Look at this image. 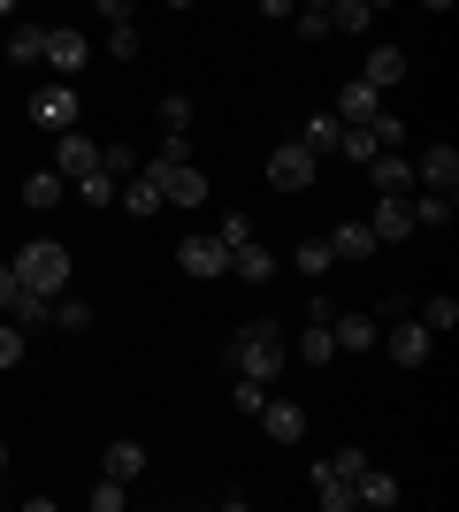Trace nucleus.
Masks as SVG:
<instances>
[{"label":"nucleus","mask_w":459,"mask_h":512,"mask_svg":"<svg viewBox=\"0 0 459 512\" xmlns=\"http://www.w3.org/2000/svg\"><path fill=\"white\" fill-rule=\"evenodd\" d=\"M230 367H238V375H261V383H276V375L291 367L284 329H276V321H245L238 337H230Z\"/></svg>","instance_id":"f257e3e1"},{"label":"nucleus","mask_w":459,"mask_h":512,"mask_svg":"<svg viewBox=\"0 0 459 512\" xmlns=\"http://www.w3.org/2000/svg\"><path fill=\"white\" fill-rule=\"evenodd\" d=\"M8 268H16V283H31V291H46V299L69 291V245L62 237H23Z\"/></svg>","instance_id":"f03ea898"},{"label":"nucleus","mask_w":459,"mask_h":512,"mask_svg":"<svg viewBox=\"0 0 459 512\" xmlns=\"http://www.w3.org/2000/svg\"><path fill=\"white\" fill-rule=\"evenodd\" d=\"M146 176L161 184V207H199V199L215 192V184L199 176V161H161V153H153V161H146Z\"/></svg>","instance_id":"7ed1b4c3"},{"label":"nucleus","mask_w":459,"mask_h":512,"mask_svg":"<svg viewBox=\"0 0 459 512\" xmlns=\"http://www.w3.org/2000/svg\"><path fill=\"white\" fill-rule=\"evenodd\" d=\"M314 176H322V161H314V153H306L299 138H284V146L268 153V184H276V192H306Z\"/></svg>","instance_id":"20e7f679"},{"label":"nucleus","mask_w":459,"mask_h":512,"mask_svg":"<svg viewBox=\"0 0 459 512\" xmlns=\"http://www.w3.org/2000/svg\"><path fill=\"white\" fill-rule=\"evenodd\" d=\"M176 268L192 283H215V276H230V245H222V237H184V245H176Z\"/></svg>","instance_id":"39448f33"},{"label":"nucleus","mask_w":459,"mask_h":512,"mask_svg":"<svg viewBox=\"0 0 459 512\" xmlns=\"http://www.w3.org/2000/svg\"><path fill=\"white\" fill-rule=\"evenodd\" d=\"M383 344H391L398 367H429V352H437V337H429L414 314H391V337H383Z\"/></svg>","instance_id":"423d86ee"},{"label":"nucleus","mask_w":459,"mask_h":512,"mask_svg":"<svg viewBox=\"0 0 459 512\" xmlns=\"http://www.w3.org/2000/svg\"><path fill=\"white\" fill-rule=\"evenodd\" d=\"M85 62H92V39H85V31H62V23H46V69H54V77H77Z\"/></svg>","instance_id":"0eeeda50"},{"label":"nucleus","mask_w":459,"mask_h":512,"mask_svg":"<svg viewBox=\"0 0 459 512\" xmlns=\"http://www.w3.org/2000/svg\"><path fill=\"white\" fill-rule=\"evenodd\" d=\"M31 115H39L46 130H77V85H69V77L62 85H39L31 92Z\"/></svg>","instance_id":"6e6552de"},{"label":"nucleus","mask_w":459,"mask_h":512,"mask_svg":"<svg viewBox=\"0 0 459 512\" xmlns=\"http://www.w3.org/2000/svg\"><path fill=\"white\" fill-rule=\"evenodd\" d=\"M368 230H375V245H398V237H414V207H406L398 192H375Z\"/></svg>","instance_id":"1a4fd4ad"},{"label":"nucleus","mask_w":459,"mask_h":512,"mask_svg":"<svg viewBox=\"0 0 459 512\" xmlns=\"http://www.w3.org/2000/svg\"><path fill=\"white\" fill-rule=\"evenodd\" d=\"M54 169H62L69 184H77L85 169H100V146H92L85 130H54Z\"/></svg>","instance_id":"9d476101"},{"label":"nucleus","mask_w":459,"mask_h":512,"mask_svg":"<svg viewBox=\"0 0 459 512\" xmlns=\"http://www.w3.org/2000/svg\"><path fill=\"white\" fill-rule=\"evenodd\" d=\"M329 337H337V352H375V314L345 306V314H329Z\"/></svg>","instance_id":"9b49d317"},{"label":"nucleus","mask_w":459,"mask_h":512,"mask_svg":"<svg viewBox=\"0 0 459 512\" xmlns=\"http://www.w3.org/2000/svg\"><path fill=\"white\" fill-rule=\"evenodd\" d=\"M398 77H406V46H368V54H360V85L391 92Z\"/></svg>","instance_id":"f8f14e48"},{"label":"nucleus","mask_w":459,"mask_h":512,"mask_svg":"<svg viewBox=\"0 0 459 512\" xmlns=\"http://www.w3.org/2000/svg\"><path fill=\"white\" fill-rule=\"evenodd\" d=\"M398 497H406V490H398V474H383V467H360V474H352V505H375V512H391Z\"/></svg>","instance_id":"ddd939ff"},{"label":"nucleus","mask_w":459,"mask_h":512,"mask_svg":"<svg viewBox=\"0 0 459 512\" xmlns=\"http://www.w3.org/2000/svg\"><path fill=\"white\" fill-rule=\"evenodd\" d=\"M414 184H444V192H452L459 184V146H421V161H414Z\"/></svg>","instance_id":"4468645a"},{"label":"nucleus","mask_w":459,"mask_h":512,"mask_svg":"<svg viewBox=\"0 0 459 512\" xmlns=\"http://www.w3.org/2000/svg\"><path fill=\"white\" fill-rule=\"evenodd\" d=\"M368 184H375V192H398V199H406V192H414V161H406V153H375V161H368Z\"/></svg>","instance_id":"2eb2a0df"},{"label":"nucleus","mask_w":459,"mask_h":512,"mask_svg":"<svg viewBox=\"0 0 459 512\" xmlns=\"http://www.w3.org/2000/svg\"><path fill=\"white\" fill-rule=\"evenodd\" d=\"M62 192H69L62 169H31V176H23V207H31V214H54V207H62Z\"/></svg>","instance_id":"dca6fc26"},{"label":"nucleus","mask_w":459,"mask_h":512,"mask_svg":"<svg viewBox=\"0 0 459 512\" xmlns=\"http://www.w3.org/2000/svg\"><path fill=\"white\" fill-rule=\"evenodd\" d=\"M383 115V92L360 85V77H345V92H337V123H375Z\"/></svg>","instance_id":"f3484780"},{"label":"nucleus","mask_w":459,"mask_h":512,"mask_svg":"<svg viewBox=\"0 0 459 512\" xmlns=\"http://www.w3.org/2000/svg\"><path fill=\"white\" fill-rule=\"evenodd\" d=\"M230 276H238V283H261V291H268V276H276V253L245 237V245H230Z\"/></svg>","instance_id":"a211bd4d"},{"label":"nucleus","mask_w":459,"mask_h":512,"mask_svg":"<svg viewBox=\"0 0 459 512\" xmlns=\"http://www.w3.org/2000/svg\"><path fill=\"white\" fill-rule=\"evenodd\" d=\"M115 207L131 214V222H146V214H161V184H153V176L138 169L131 184H115Z\"/></svg>","instance_id":"6ab92c4d"},{"label":"nucleus","mask_w":459,"mask_h":512,"mask_svg":"<svg viewBox=\"0 0 459 512\" xmlns=\"http://www.w3.org/2000/svg\"><path fill=\"white\" fill-rule=\"evenodd\" d=\"M261 428L276 436V444H299V436H306V406H291V398H268V406H261Z\"/></svg>","instance_id":"aec40b11"},{"label":"nucleus","mask_w":459,"mask_h":512,"mask_svg":"<svg viewBox=\"0 0 459 512\" xmlns=\"http://www.w3.org/2000/svg\"><path fill=\"white\" fill-rule=\"evenodd\" d=\"M329 253H337V260H375V230H368V214H360V222H337V230H329Z\"/></svg>","instance_id":"412c9836"},{"label":"nucleus","mask_w":459,"mask_h":512,"mask_svg":"<svg viewBox=\"0 0 459 512\" xmlns=\"http://www.w3.org/2000/svg\"><path fill=\"white\" fill-rule=\"evenodd\" d=\"M100 474H115V482H138V474H146V444H138V436H115L108 459H100Z\"/></svg>","instance_id":"4be33fe9"},{"label":"nucleus","mask_w":459,"mask_h":512,"mask_svg":"<svg viewBox=\"0 0 459 512\" xmlns=\"http://www.w3.org/2000/svg\"><path fill=\"white\" fill-rule=\"evenodd\" d=\"M337 130H345V123H337V115H306V123L291 130V138H299V146L314 153V161H329V153H337Z\"/></svg>","instance_id":"5701e85b"},{"label":"nucleus","mask_w":459,"mask_h":512,"mask_svg":"<svg viewBox=\"0 0 459 512\" xmlns=\"http://www.w3.org/2000/svg\"><path fill=\"white\" fill-rule=\"evenodd\" d=\"M375 153H383V146H375V130H368V123H345V130H337V161H352V169H368Z\"/></svg>","instance_id":"b1692460"},{"label":"nucleus","mask_w":459,"mask_h":512,"mask_svg":"<svg viewBox=\"0 0 459 512\" xmlns=\"http://www.w3.org/2000/svg\"><path fill=\"white\" fill-rule=\"evenodd\" d=\"M299 360H306V367H329V360H337V337H329V314H314V321H306V337H299Z\"/></svg>","instance_id":"393cba45"},{"label":"nucleus","mask_w":459,"mask_h":512,"mask_svg":"<svg viewBox=\"0 0 459 512\" xmlns=\"http://www.w3.org/2000/svg\"><path fill=\"white\" fill-rule=\"evenodd\" d=\"M0 62H46V23H16L8 31V54Z\"/></svg>","instance_id":"a878e982"},{"label":"nucleus","mask_w":459,"mask_h":512,"mask_svg":"<svg viewBox=\"0 0 459 512\" xmlns=\"http://www.w3.org/2000/svg\"><path fill=\"white\" fill-rule=\"evenodd\" d=\"M368 23H375V8H368V0H329V31H345V39H360Z\"/></svg>","instance_id":"bb28decb"},{"label":"nucleus","mask_w":459,"mask_h":512,"mask_svg":"<svg viewBox=\"0 0 459 512\" xmlns=\"http://www.w3.org/2000/svg\"><path fill=\"white\" fill-rule=\"evenodd\" d=\"M314 497H322V512H352V482H345V474H329V459L314 467Z\"/></svg>","instance_id":"cd10ccee"},{"label":"nucleus","mask_w":459,"mask_h":512,"mask_svg":"<svg viewBox=\"0 0 459 512\" xmlns=\"http://www.w3.org/2000/svg\"><path fill=\"white\" fill-rule=\"evenodd\" d=\"M291 268H299V276H314V283H322L329 268H337V253H329V237H306L299 253H291Z\"/></svg>","instance_id":"c85d7f7f"},{"label":"nucleus","mask_w":459,"mask_h":512,"mask_svg":"<svg viewBox=\"0 0 459 512\" xmlns=\"http://www.w3.org/2000/svg\"><path fill=\"white\" fill-rule=\"evenodd\" d=\"M414 321L429 329V337H452V329H459V299H429V306H414Z\"/></svg>","instance_id":"c756f323"},{"label":"nucleus","mask_w":459,"mask_h":512,"mask_svg":"<svg viewBox=\"0 0 459 512\" xmlns=\"http://www.w3.org/2000/svg\"><path fill=\"white\" fill-rule=\"evenodd\" d=\"M115 184H123V176H108V169H85V176H77V199H85V207H115Z\"/></svg>","instance_id":"7c9ffc66"},{"label":"nucleus","mask_w":459,"mask_h":512,"mask_svg":"<svg viewBox=\"0 0 459 512\" xmlns=\"http://www.w3.org/2000/svg\"><path fill=\"white\" fill-rule=\"evenodd\" d=\"M153 123H161V130H192V100H184V92H161Z\"/></svg>","instance_id":"2f4dec72"},{"label":"nucleus","mask_w":459,"mask_h":512,"mask_svg":"<svg viewBox=\"0 0 459 512\" xmlns=\"http://www.w3.org/2000/svg\"><path fill=\"white\" fill-rule=\"evenodd\" d=\"M123 505H131V482L100 474V482H92V512H123Z\"/></svg>","instance_id":"473e14b6"},{"label":"nucleus","mask_w":459,"mask_h":512,"mask_svg":"<svg viewBox=\"0 0 459 512\" xmlns=\"http://www.w3.org/2000/svg\"><path fill=\"white\" fill-rule=\"evenodd\" d=\"M230 406H238V413H261V406H268V383H261V375H238V390H230Z\"/></svg>","instance_id":"72a5a7b5"},{"label":"nucleus","mask_w":459,"mask_h":512,"mask_svg":"<svg viewBox=\"0 0 459 512\" xmlns=\"http://www.w3.org/2000/svg\"><path fill=\"white\" fill-rule=\"evenodd\" d=\"M54 321H62L69 337H77V329H92V306H85V299H69V291H62V299H54Z\"/></svg>","instance_id":"f704fd0d"},{"label":"nucleus","mask_w":459,"mask_h":512,"mask_svg":"<svg viewBox=\"0 0 459 512\" xmlns=\"http://www.w3.org/2000/svg\"><path fill=\"white\" fill-rule=\"evenodd\" d=\"M291 31L299 39H329V8H291Z\"/></svg>","instance_id":"c9c22d12"},{"label":"nucleus","mask_w":459,"mask_h":512,"mask_svg":"<svg viewBox=\"0 0 459 512\" xmlns=\"http://www.w3.org/2000/svg\"><path fill=\"white\" fill-rule=\"evenodd\" d=\"M108 54L115 62H138V23H108Z\"/></svg>","instance_id":"e433bc0d"},{"label":"nucleus","mask_w":459,"mask_h":512,"mask_svg":"<svg viewBox=\"0 0 459 512\" xmlns=\"http://www.w3.org/2000/svg\"><path fill=\"white\" fill-rule=\"evenodd\" d=\"M23 360V321H0V367Z\"/></svg>","instance_id":"4c0bfd02"},{"label":"nucleus","mask_w":459,"mask_h":512,"mask_svg":"<svg viewBox=\"0 0 459 512\" xmlns=\"http://www.w3.org/2000/svg\"><path fill=\"white\" fill-rule=\"evenodd\" d=\"M100 169H108V176H131L138 153H131V146H100Z\"/></svg>","instance_id":"58836bf2"},{"label":"nucleus","mask_w":459,"mask_h":512,"mask_svg":"<svg viewBox=\"0 0 459 512\" xmlns=\"http://www.w3.org/2000/svg\"><path fill=\"white\" fill-rule=\"evenodd\" d=\"M161 161H192V130H161Z\"/></svg>","instance_id":"ea45409f"},{"label":"nucleus","mask_w":459,"mask_h":512,"mask_svg":"<svg viewBox=\"0 0 459 512\" xmlns=\"http://www.w3.org/2000/svg\"><path fill=\"white\" fill-rule=\"evenodd\" d=\"M360 467H368V451H352V444H345V451H329V474H345V482H352Z\"/></svg>","instance_id":"a19ab883"},{"label":"nucleus","mask_w":459,"mask_h":512,"mask_svg":"<svg viewBox=\"0 0 459 512\" xmlns=\"http://www.w3.org/2000/svg\"><path fill=\"white\" fill-rule=\"evenodd\" d=\"M215 237H222V245H245V237H253V222H245V214L230 207V214H222V230H215Z\"/></svg>","instance_id":"79ce46f5"},{"label":"nucleus","mask_w":459,"mask_h":512,"mask_svg":"<svg viewBox=\"0 0 459 512\" xmlns=\"http://www.w3.org/2000/svg\"><path fill=\"white\" fill-rule=\"evenodd\" d=\"M16 291H23V283H16V268H0V314H16Z\"/></svg>","instance_id":"37998d69"},{"label":"nucleus","mask_w":459,"mask_h":512,"mask_svg":"<svg viewBox=\"0 0 459 512\" xmlns=\"http://www.w3.org/2000/svg\"><path fill=\"white\" fill-rule=\"evenodd\" d=\"M92 8H100L108 23H131V8H138V0H92Z\"/></svg>","instance_id":"c03bdc74"},{"label":"nucleus","mask_w":459,"mask_h":512,"mask_svg":"<svg viewBox=\"0 0 459 512\" xmlns=\"http://www.w3.org/2000/svg\"><path fill=\"white\" fill-rule=\"evenodd\" d=\"M291 8H299V0H261V16H291Z\"/></svg>","instance_id":"a18cd8bd"},{"label":"nucleus","mask_w":459,"mask_h":512,"mask_svg":"<svg viewBox=\"0 0 459 512\" xmlns=\"http://www.w3.org/2000/svg\"><path fill=\"white\" fill-rule=\"evenodd\" d=\"M421 8H437V16H444V8H459V0H421Z\"/></svg>","instance_id":"49530a36"},{"label":"nucleus","mask_w":459,"mask_h":512,"mask_svg":"<svg viewBox=\"0 0 459 512\" xmlns=\"http://www.w3.org/2000/svg\"><path fill=\"white\" fill-rule=\"evenodd\" d=\"M0 482H8V444H0Z\"/></svg>","instance_id":"de8ad7c7"},{"label":"nucleus","mask_w":459,"mask_h":512,"mask_svg":"<svg viewBox=\"0 0 459 512\" xmlns=\"http://www.w3.org/2000/svg\"><path fill=\"white\" fill-rule=\"evenodd\" d=\"M0 16H16V0H0Z\"/></svg>","instance_id":"09e8293b"},{"label":"nucleus","mask_w":459,"mask_h":512,"mask_svg":"<svg viewBox=\"0 0 459 512\" xmlns=\"http://www.w3.org/2000/svg\"><path fill=\"white\" fill-rule=\"evenodd\" d=\"M306 8H329V0H306Z\"/></svg>","instance_id":"8fccbe9b"},{"label":"nucleus","mask_w":459,"mask_h":512,"mask_svg":"<svg viewBox=\"0 0 459 512\" xmlns=\"http://www.w3.org/2000/svg\"><path fill=\"white\" fill-rule=\"evenodd\" d=\"M368 8H391V0H368Z\"/></svg>","instance_id":"3c124183"},{"label":"nucleus","mask_w":459,"mask_h":512,"mask_svg":"<svg viewBox=\"0 0 459 512\" xmlns=\"http://www.w3.org/2000/svg\"><path fill=\"white\" fill-rule=\"evenodd\" d=\"M169 8H192V0H169Z\"/></svg>","instance_id":"603ef678"}]
</instances>
